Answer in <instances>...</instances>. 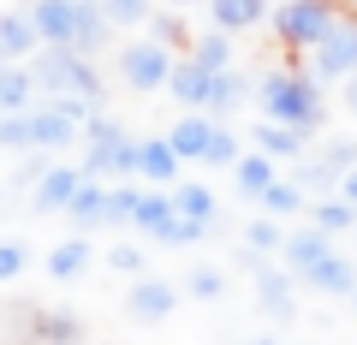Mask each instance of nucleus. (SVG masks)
I'll return each instance as SVG.
<instances>
[{"instance_id": "1", "label": "nucleus", "mask_w": 357, "mask_h": 345, "mask_svg": "<svg viewBox=\"0 0 357 345\" xmlns=\"http://www.w3.org/2000/svg\"><path fill=\"white\" fill-rule=\"evenodd\" d=\"M256 107H262V119L298 125V131H310V137H316L321 119H328V95H321L316 72H268L262 84H256Z\"/></svg>"}, {"instance_id": "2", "label": "nucleus", "mask_w": 357, "mask_h": 345, "mask_svg": "<svg viewBox=\"0 0 357 345\" xmlns=\"http://www.w3.org/2000/svg\"><path fill=\"white\" fill-rule=\"evenodd\" d=\"M30 77L48 102H102V72L77 48H42V60H30Z\"/></svg>"}, {"instance_id": "3", "label": "nucleus", "mask_w": 357, "mask_h": 345, "mask_svg": "<svg viewBox=\"0 0 357 345\" xmlns=\"http://www.w3.org/2000/svg\"><path fill=\"white\" fill-rule=\"evenodd\" d=\"M96 114L89 102H48L30 107V149L60 155V149H84V119Z\"/></svg>"}, {"instance_id": "4", "label": "nucleus", "mask_w": 357, "mask_h": 345, "mask_svg": "<svg viewBox=\"0 0 357 345\" xmlns=\"http://www.w3.org/2000/svg\"><path fill=\"white\" fill-rule=\"evenodd\" d=\"M333 24H340V18H333L328 0H286L280 13H274V30H280V42H292V48H316Z\"/></svg>"}, {"instance_id": "5", "label": "nucleus", "mask_w": 357, "mask_h": 345, "mask_svg": "<svg viewBox=\"0 0 357 345\" xmlns=\"http://www.w3.org/2000/svg\"><path fill=\"white\" fill-rule=\"evenodd\" d=\"M310 54H316L310 72H316L321 84H345V77H357V24H351V18H340V24H333Z\"/></svg>"}, {"instance_id": "6", "label": "nucleus", "mask_w": 357, "mask_h": 345, "mask_svg": "<svg viewBox=\"0 0 357 345\" xmlns=\"http://www.w3.org/2000/svg\"><path fill=\"white\" fill-rule=\"evenodd\" d=\"M173 48L167 42H131L119 54V77H126L131 90H167V77H173Z\"/></svg>"}, {"instance_id": "7", "label": "nucleus", "mask_w": 357, "mask_h": 345, "mask_svg": "<svg viewBox=\"0 0 357 345\" xmlns=\"http://www.w3.org/2000/svg\"><path fill=\"white\" fill-rule=\"evenodd\" d=\"M84 179H137V143L131 137H102L84 143Z\"/></svg>"}, {"instance_id": "8", "label": "nucleus", "mask_w": 357, "mask_h": 345, "mask_svg": "<svg viewBox=\"0 0 357 345\" xmlns=\"http://www.w3.org/2000/svg\"><path fill=\"white\" fill-rule=\"evenodd\" d=\"M178 309V286L173 280H131V292H126V316L131 321H143V328H155V321H167Z\"/></svg>"}, {"instance_id": "9", "label": "nucleus", "mask_w": 357, "mask_h": 345, "mask_svg": "<svg viewBox=\"0 0 357 345\" xmlns=\"http://www.w3.org/2000/svg\"><path fill=\"white\" fill-rule=\"evenodd\" d=\"M77 6L84 0H36L30 6V24L48 48H77Z\"/></svg>"}, {"instance_id": "10", "label": "nucleus", "mask_w": 357, "mask_h": 345, "mask_svg": "<svg viewBox=\"0 0 357 345\" xmlns=\"http://www.w3.org/2000/svg\"><path fill=\"white\" fill-rule=\"evenodd\" d=\"M77 185H84V167H60L54 161L36 179V191H30V208H36V215H66L72 197H77Z\"/></svg>"}, {"instance_id": "11", "label": "nucleus", "mask_w": 357, "mask_h": 345, "mask_svg": "<svg viewBox=\"0 0 357 345\" xmlns=\"http://www.w3.org/2000/svg\"><path fill=\"white\" fill-rule=\"evenodd\" d=\"M137 179L155 185V191H173V185L185 179V161L173 155V143H167V137H143L137 143Z\"/></svg>"}, {"instance_id": "12", "label": "nucleus", "mask_w": 357, "mask_h": 345, "mask_svg": "<svg viewBox=\"0 0 357 345\" xmlns=\"http://www.w3.org/2000/svg\"><path fill=\"white\" fill-rule=\"evenodd\" d=\"M167 90H173V102L185 107V114H208V95H215V72L197 60H178L173 77H167Z\"/></svg>"}, {"instance_id": "13", "label": "nucleus", "mask_w": 357, "mask_h": 345, "mask_svg": "<svg viewBox=\"0 0 357 345\" xmlns=\"http://www.w3.org/2000/svg\"><path fill=\"white\" fill-rule=\"evenodd\" d=\"M89 262H96V244H89V232H72V238H60L48 250V274L60 286H72V280H84L89 274Z\"/></svg>"}, {"instance_id": "14", "label": "nucleus", "mask_w": 357, "mask_h": 345, "mask_svg": "<svg viewBox=\"0 0 357 345\" xmlns=\"http://www.w3.org/2000/svg\"><path fill=\"white\" fill-rule=\"evenodd\" d=\"M36 77L24 60H0V114H30L36 107Z\"/></svg>"}, {"instance_id": "15", "label": "nucleus", "mask_w": 357, "mask_h": 345, "mask_svg": "<svg viewBox=\"0 0 357 345\" xmlns=\"http://www.w3.org/2000/svg\"><path fill=\"white\" fill-rule=\"evenodd\" d=\"M328 256H333V238H328L321 227H304V232H292V238H286L280 262H286L292 274H310L316 262H328Z\"/></svg>"}, {"instance_id": "16", "label": "nucleus", "mask_w": 357, "mask_h": 345, "mask_svg": "<svg viewBox=\"0 0 357 345\" xmlns=\"http://www.w3.org/2000/svg\"><path fill=\"white\" fill-rule=\"evenodd\" d=\"M304 280L316 286L321 298H351V292H357V262H351V256H340V250H333L328 262H316V268L304 274Z\"/></svg>"}, {"instance_id": "17", "label": "nucleus", "mask_w": 357, "mask_h": 345, "mask_svg": "<svg viewBox=\"0 0 357 345\" xmlns=\"http://www.w3.org/2000/svg\"><path fill=\"white\" fill-rule=\"evenodd\" d=\"M208 137H215V119H208V114H185L173 131H167V143H173L178 161H203V155H208Z\"/></svg>"}, {"instance_id": "18", "label": "nucleus", "mask_w": 357, "mask_h": 345, "mask_svg": "<svg viewBox=\"0 0 357 345\" xmlns=\"http://www.w3.org/2000/svg\"><path fill=\"white\" fill-rule=\"evenodd\" d=\"M256 149H262V155H274V161H304V149H310V131L262 119V125H256Z\"/></svg>"}, {"instance_id": "19", "label": "nucleus", "mask_w": 357, "mask_h": 345, "mask_svg": "<svg viewBox=\"0 0 357 345\" xmlns=\"http://www.w3.org/2000/svg\"><path fill=\"white\" fill-rule=\"evenodd\" d=\"M36 48H42V36L30 24V13H0V60H30Z\"/></svg>"}, {"instance_id": "20", "label": "nucleus", "mask_w": 357, "mask_h": 345, "mask_svg": "<svg viewBox=\"0 0 357 345\" xmlns=\"http://www.w3.org/2000/svg\"><path fill=\"white\" fill-rule=\"evenodd\" d=\"M66 215H72V227H77V232H96V227H107V185H102V179H84Z\"/></svg>"}, {"instance_id": "21", "label": "nucleus", "mask_w": 357, "mask_h": 345, "mask_svg": "<svg viewBox=\"0 0 357 345\" xmlns=\"http://www.w3.org/2000/svg\"><path fill=\"white\" fill-rule=\"evenodd\" d=\"M173 215H178V208H173V191H155V185H143L137 203H131V227L149 232V238H155V232H161Z\"/></svg>"}, {"instance_id": "22", "label": "nucleus", "mask_w": 357, "mask_h": 345, "mask_svg": "<svg viewBox=\"0 0 357 345\" xmlns=\"http://www.w3.org/2000/svg\"><path fill=\"white\" fill-rule=\"evenodd\" d=\"M274 179H280V161H274V155H262V149H256V155H238V167H232V185H238L250 203H256Z\"/></svg>"}, {"instance_id": "23", "label": "nucleus", "mask_w": 357, "mask_h": 345, "mask_svg": "<svg viewBox=\"0 0 357 345\" xmlns=\"http://www.w3.org/2000/svg\"><path fill=\"white\" fill-rule=\"evenodd\" d=\"M208 18H215V30L238 36V30H250V24L268 18V0H208Z\"/></svg>"}, {"instance_id": "24", "label": "nucleus", "mask_w": 357, "mask_h": 345, "mask_svg": "<svg viewBox=\"0 0 357 345\" xmlns=\"http://www.w3.org/2000/svg\"><path fill=\"white\" fill-rule=\"evenodd\" d=\"M256 304H262V316H280V321L298 316L292 280H286V274H274V268H256Z\"/></svg>"}, {"instance_id": "25", "label": "nucleus", "mask_w": 357, "mask_h": 345, "mask_svg": "<svg viewBox=\"0 0 357 345\" xmlns=\"http://www.w3.org/2000/svg\"><path fill=\"white\" fill-rule=\"evenodd\" d=\"M310 227H321L328 238L357 232V203H345V197H321V203H310Z\"/></svg>"}, {"instance_id": "26", "label": "nucleus", "mask_w": 357, "mask_h": 345, "mask_svg": "<svg viewBox=\"0 0 357 345\" xmlns=\"http://www.w3.org/2000/svg\"><path fill=\"white\" fill-rule=\"evenodd\" d=\"M256 203L268 208V220H292V215H304L310 197H304V185H298V179H274L262 197H256Z\"/></svg>"}, {"instance_id": "27", "label": "nucleus", "mask_w": 357, "mask_h": 345, "mask_svg": "<svg viewBox=\"0 0 357 345\" xmlns=\"http://www.w3.org/2000/svg\"><path fill=\"white\" fill-rule=\"evenodd\" d=\"M173 208H178L185 220L215 227V191H208V185H197V179H178V185H173Z\"/></svg>"}, {"instance_id": "28", "label": "nucleus", "mask_w": 357, "mask_h": 345, "mask_svg": "<svg viewBox=\"0 0 357 345\" xmlns=\"http://www.w3.org/2000/svg\"><path fill=\"white\" fill-rule=\"evenodd\" d=\"M244 95H250V77H244V72H232V66H227V72H215V95H208V119H227L232 107L244 102Z\"/></svg>"}, {"instance_id": "29", "label": "nucleus", "mask_w": 357, "mask_h": 345, "mask_svg": "<svg viewBox=\"0 0 357 345\" xmlns=\"http://www.w3.org/2000/svg\"><path fill=\"white\" fill-rule=\"evenodd\" d=\"M36 339L42 345H77L84 328H77V316H66V309H42L36 316Z\"/></svg>"}, {"instance_id": "30", "label": "nucleus", "mask_w": 357, "mask_h": 345, "mask_svg": "<svg viewBox=\"0 0 357 345\" xmlns=\"http://www.w3.org/2000/svg\"><path fill=\"white\" fill-rule=\"evenodd\" d=\"M107 268H114V274H131V280H143V268H149V250H143L137 238H119L114 250H107Z\"/></svg>"}, {"instance_id": "31", "label": "nucleus", "mask_w": 357, "mask_h": 345, "mask_svg": "<svg viewBox=\"0 0 357 345\" xmlns=\"http://www.w3.org/2000/svg\"><path fill=\"white\" fill-rule=\"evenodd\" d=\"M191 60L208 66V72H227V66H232V42H227V30H208V36L191 48Z\"/></svg>"}, {"instance_id": "32", "label": "nucleus", "mask_w": 357, "mask_h": 345, "mask_svg": "<svg viewBox=\"0 0 357 345\" xmlns=\"http://www.w3.org/2000/svg\"><path fill=\"white\" fill-rule=\"evenodd\" d=\"M185 298H197V304L227 298V274H220V268H191V274H185Z\"/></svg>"}, {"instance_id": "33", "label": "nucleus", "mask_w": 357, "mask_h": 345, "mask_svg": "<svg viewBox=\"0 0 357 345\" xmlns=\"http://www.w3.org/2000/svg\"><path fill=\"white\" fill-rule=\"evenodd\" d=\"M208 167H238V131L227 125V119H215V137H208Z\"/></svg>"}, {"instance_id": "34", "label": "nucleus", "mask_w": 357, "mask_h": 345, "mask_svg": "<svg viewBox=\"0 0 357 345\" xmlns=\"http://www.w3.org/2000/svg\"><path fill=\"white\" fill-rule=\"evenodd\" d=\"M155 238H161V244H173V250H185V244H203V238H208V227H203V220H185V215H173L161 232H155Z\"/></svg>"}, {"instance_id": "35", "label": "nucleus", "mask_w": 357, "mask_h": 345, "mask_svg": "<svg viewBox=\"0 0 357 345\" xmlns=\"http://www.w3.org/2000/svg\"><path fill=\"white\" fill-rule=\"evenodd\" d=\"M0 149L30 155V114H0Z\"/></svg>"}, {"instance_id": "36", "label": "nucleus", "mask_w": 357, "mask_h": 345, "mask_svg": "<svg viewBox=\"0 0 357 345\" xmlns=\"http://www.w3.org/2000/svg\"><path fill=\"white\" fill-rule=\"evenodd\" d=\"M107 42V13H96V6H77V48H102Z\"/></svg>"}, {"instance_id": "37", "label": "nucleus", "mask_w": 357, "mask_h": 345, "mask_svg": "<svg viewBox=\"0 0 357 345\" xmlns=\"http://www.w3.org/2000/svg\"><path fill=\"white\" fill-rule=\"evenodd\" d=\"M244 244H250L256 256H274V250H286V238H280V220H256V227L244 232Z\"/></svg>"}, {"instance_id": "38", "label": "nucleus", "mask_w": 357, "mask_h": 345, "mask_svg": "<svg viewBox=\"0 0 357 345\" xmlns=\"http://www.w3.org/2000/svg\"><path fill=\"white\" fill-rule=\"evenodd\" d=\"M102 13H107V24H143V18H155L149 0H102Z\"/></svg>"}, {"instance_id": "39", "label": "nucleus", "mask_w": 357, "mask_h": 345, "mask_svg": "<svg viewBox=\"0 0 357 345\" xmlns=\"http://www.w3.org/2000/svg\"><path fill=\"white\" fill-rule=\"evenodd\" d=\"M131 203H137V185H114L107 191V227H131Z\"/></svg>"}, {"instance_id": "40", "label": "nucleus", "mask_w": 357, "mask_h": 345, "mask_svg": "<svg viewBox=\"0 0 357 345\" xmlns=\"http://www.w3.org/2000/svg\"><path fill=\"white\" fill-rule=\"evenodd\" d=\"M24 268H30V250H24L18 238H6V244H0V286H6V280H18Z\"/></svg>"}, {"instance_id": "41", "label": "nucleus", "mask_w": 357, "mask_h": 345, "mask_svg": "<svg viewBox=\"0 0 357 345\" xmlns=\"http://www.w3.org/2000/svg\"><path fill=\"white\" fill-rule=\"evenodd\" d=\"M340 179H345V173H333L328 161H304V167H298V185H310V191H333Z\"/></svg>"}, {"instance_id": "42", "label": "nucleus", "mask_w": 357, "mask_h": 345, "mask_svg": "<svg viewBox=\"0 0 357 345\" xmlns=\"http://www.w3.org/2000/svg\"><path fill=\"white\" fill-rule=\"evenodd\" d=\"M321 161H328L333 173H351V167H357V143L351 137H333L328 149H321Z\"/></svg>"}, {"instance_id": "43", "label": "nucleus", "mask_w": 357, "mask_h": 345, "mask_svg": "<svg viewBox=\"0 0 357 345\" xmlns=\"http://www.w3.org/2000/svg\"><path fill=\"white\" fill-rule=\"evenodd\" d=\"M340 197H345V203H357V167H351V173L340 179Z\"/></svg>"}, {"instance_id": "44", "label": "nucleus", "mask_w": 357, "mask_h": 345, "mask_svg": "<svg viewBox=\"0 0 357 345\" xmlns=\"http://www.w3.org/2000/svg\"><path fill=\"white\" fill-rule=\"evenodd\" d=\"M345 114L357 119V77H345Z\"/></svg>"}, {"instance_id": "45", "label": "nucleus", "mask_w": 357, "mask_h": 345, "mask_svg": "<svg viewBox=\"0 0 357 345\" xmlns=\"http://www.w3.org/2000/svg\"><path fill=\"white\" fill-rule=\"evenodd\" d=\"M250 345H280V339H250Z\"/></svg>"}]
</instances>
